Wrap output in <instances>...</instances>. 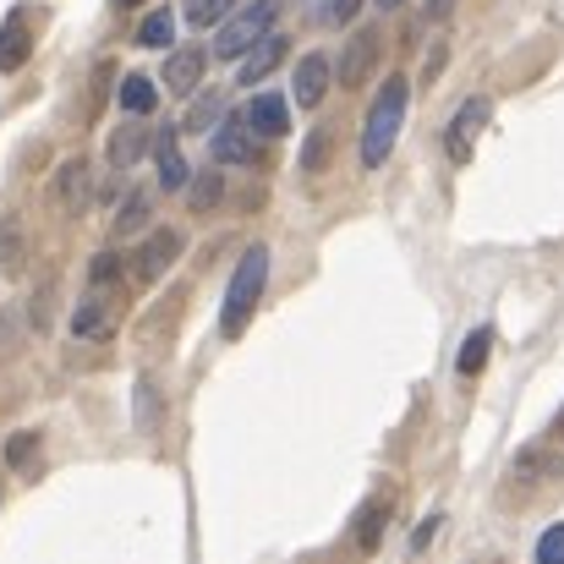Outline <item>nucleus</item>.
Segmentation results:
<instances>
[{
    "label": "nucleus",
    "instance_id": "bb28decb",
    "mask_svg": "<svg viewBox=\"0 0 564 564\" xmlns=\"http://www.w3.org/2000/svg\"><path fill=\"white\" fill-rule=\"evenodd\" d=\"M33 449H39V433H28V427H22V433L6 444V460H11V466H28V460H33Z\"/></svg>",
    "mask_w": 564,
    "mask_h": 564
},
{
    "label": "nucleus",
    "instance_id": "0eeeda50",
    "mask_svg": "<svg viewBox=\"0 0 564 564\" xmlns=\"http://www.w3.org/2000/svg\"><path fill=\"white\" fill-rule=\"evenodd\" d=\"M110 329H116V307H110V296H105V285H99L94 296L77 302V313H72V335H77V340H105Z\"/></svg>",
    "mask_w": 564,
    "mask_h": 564
},
{
    "label": "nucleus",
    "instance_id": "393cba45",
    "mask_svg": "<svg viewBox=\"0 0 564 564\" xmlns=\"http://www.w3.org/2000/svg\"><path fill=\"white\" fill-rule=\"evenodd\" d=\"M0 258H6L11 274L22 269V230H17V219H0Z\"/></svg>",
    "mask_w": 564,
    "mask_h": 564
},
{
    "label": "nucleus",
    "instance_id": "f704fd0d",
    "mask_svg": "<svg viewBox=\"0 0 564 564\" xmlns=\"http://www.w3.org/2000/svg\"><path fill=\"white\" fill-rule=\"evenodd\" d=\"M121 6H138V0H121Z\"/></svg>",
    "mask_w": 564,
    "mask_h": 564
},
{
    "label": "nucleus",
    "instance_id": "6ab92c4d",
    "mask_svg": "<svg viewBox=\"0 0 564 564\" xmlns=\"http://www.w3.org/2000/svg\"><path fill=\"white\" fill-rule=\"evenodd\" d=\"M171 39H176V17H171L165 6H160V11H149V17H143V28H138V44H143V50H165Z\"/></svg>",
    "mask_w": 564,
    "mask_h": 564
},
{
    "label": "nucleus",
    "instance_id": "412c9836",
    "mask_svg": "<svg viewBox=\"0 0 564 564\" xmlns=\"http://www.w3.org/2000/svg\"><path fill=\"white\" fill-rule=\"evenodd\" d=\"M219 192H225V182H219V171H197V176H187V197L197 214H208L214 203H219Z\"/></svg>",
    "mask_w": 564,
    "mask_h": 564
},
{
    "label": "nucleus",
    "instance_id": "a878e982",
    "mask_svg": "<svg viewBox=\"0 0 564 564\" xmlns=\"http://www.w3.org/2000/svg\"><path fill=\"white\" fill-rule=\"evenodd\" d=\"M219 121V94H203L197 105H192V116H187V132H208Z\"/></svg>",
    "mask_w": 564,
    "mask_h": 564
},
{
    "label": "nucleus",
    "instance_id": "473e14b6",
    "mask_svg": "<svg viewBox=\"0 0 564 564\" xmlns=\"http://www.w3.org/2000/svg\"><path fill=\"white\" fill-rule=\"evenodd\" d=\"M433 532H438V521H427V527H416V538H411V549H427V543H433Z\"/></svg>",
    "mask_w": 564,
    "mask_h": 564
},
{
    "label": "nucleus",
    "instance_id": "20e7f679",
    "mask_svg": "<svg viewBox=\"0 0 564 564\" xmlns=\"http://www.w3.org/2000/svg\"><path fill=\"white\" fill-rule=\"evenodd\" d=\"M488 116H494L488 94H471V99L455 110V121H449V132H444V154H449V165H471V149H477Z\"/></svg>",
    "mask_w": 564,
    "mask_h": 564
},
{
    "label": "nucleus",
    "instance_id": "ddd939ff",
    "mask_svg": "<svg viewBox=\"0 0 564 564\" xmlns=\"http://www.w3.org/2000/svg\"><path fill=\"white\" fill-rule=\"evenodd\" d=\"M28 55H33L28 17H22V11H11V17H6V28H0V72H17Z\"/></svg>",
    "mask_w": 564,
    "mask_h": 564
},
{
    "label": "nucleus",
    "instance_id": "1a4fd4ad",
    "mask_svg": "<svg viewBox=\"0 0 564 564\" xmlns=\"http://www.w3.org/2000/svg\"><path fill=\"white\" fill-rule=\"evenodd\" d=\"M55 192H61V208L66 214H88V203H94V165L88 160H66Z\"/></svg>",
    "mask_w": 564,
    "mask_h": 564
},
{
    "label": "nucleus",
    "instance_id": "9b49d317",
    "mask_svg": "<svg viewBox=\"0 0 564 564\" xmlns=\"http://www.w3.org/2000/svg\"><path fill=\"white\" fill-rule=\"evenodd\" d=\"M214 160H219V165H252V160H258L252 127H247V121H219V132H214Z\"/></svg>",
    "mask_w": 564,
    "mask_h": 564
},
{
    "label": "nucleus",
    "instance_id": "9d476101",
    "mask_svg": "<svg viewBox=\"0 0 564 564\" xmlns=\"http://www.w3.org/2000/svg\"><path fill=\"white\" fill-rule=\"evenodd\" d=\"M280 61H285V39L269 28V33H263V39H258V44L241 55V77H236V83H247V88H252V83H263V77H269Z\"/></svg>",
    "mask_w": 564,
    "mask_h": 564
},
{
    "label": "nucleus",
    "instance_id": "5701e85b",
    "mask_svg": "<svg viewBox=\"0 0 564 564\" xmlns=\"http://www.w3.org/2000/svg\"><path fill=\"white\" fill-rule=\"evenodd\" d=\"M149 225V192H132L127 203H121V214H116V236H132V230H143Z\"/></svg>",
    "mask_w": 564,
    "mask_h": 564
},
{
    "label": "nucleus",
    "instance_id": "39448f33",
    "mask_svg": "<svg viewBox=\"0 0 564 564\" xmlns=\"http://www.w3.org/2000/svg\"><path fill=\"white\" fill-rule=\"evenodd\" d=\"M378 66V33L373 28H357L346 39V55H340V88H362Z\"/></svg>",
    "mask_w": 564,
    "mask_h": 564
},
{
    "label": "nucleus",
    "instance_id": "6e6552de",
    "mask_svg": "<svg viewBox=\"0 0 564 564\" xmlns=\"http://www.w3.org/2000/svg\"><path fill=\"white\" fill-rule=\"evenodd\" d=\"M176 258H182V236H176V230H154V236L143 241V252H138V280H143V285H154Z\"/></svg>",
    "mask_w": 564,
    "mask_h": 564
},
{
    "label": "nucleus",
    "instance_id": "f3484780",
    "mask_svg": "<svg viewBox=\"0 0 564 564\" xmlns=\"http://www.w3.org/2000/svg\"><path fill=\"white\" fill-rule=\"evenodd\" d=\"M154 105H160L154 77H143V72L121 77V110H127V116H154Z\"/></svg>",
    "mask_w": 564,
    "mask_h": 564
},
{
    "label": "nucleus",
    "instance_id": "cd10ccee",
    "mask_svg": "<svg viewBox=\"0 0 564 564\" xmlns=\"http://www.w3.org/2000/svg\"><path fill=\"white\" fill-rule=\"evenodd\" d=\"M538 560H543V564H564V527H549V532L538 538Z\"/></svg>",
    "mask_w": 564,
    "mask_h": 564
},
{
    "label": "nucleus",
    "instance_id": "72a5a7b5",
    "mask_svg": "<svg viewBox=\"0 0 564 564\" xmlns=\"http://www.w3.org/2000/svg\"><path fill=\"white\" fill-rule=\"evenodd\" d=\"M378 11H394V6H400V0H373Z\"/></svg>",
    "mask_w": 564,
    "mask_h": 564
},
{
    "label": "nucleus",
    "instance_id": "7ed1b4c3",
    "mask_svg": "<svg viewBox=\"0 0 564 564\" xmlns=\"http://www.w3.org/2000/svg\"><path fill=\"white\" fill-rule=\"evenodd\" d=\"M274 17H280V0H252V6H241L236 17H219L214 55H219V61H241V55L274 28Z\"/></svg>",
    "mask_w": 564,
    "mask_h": 564
},
{
    "label": "nucleus",
    "instance_id": "2eb2a0df",
    "mask_svg": "<svg viewBox=\"0 0 564 564\" xmlns=\"http://www.w3.org/2000/svg\"><path fill=\"white\" fill-rule=\"evenodd\" d=\"M154 165H160V187L165 192H182L187 187V160H182V149H176V132H160V143H154Z\"/></svg>",
    "mask_w": 564,
    "mask_h": 564
},
{
    "label": "nucleus",
    "instance_id": "c756f323",
    "mask_svg": "<svg viewBox=\"0 0 564 564\" xmlns=\"http://www.w3.org/2000/svg\"><path fill=\"white\" fill-rule=\"evenodd\" d=\"M357 6H362V0H324V22H329V28H340V22H351V17H357Z\"/></svg>",
    "mask_w": 564,
    "mask_h": 564
},
{
    "label": "nucleus",
    "instance_id": "4468645a",
    "mask_svg": "<svg viewBox=\"0 0 564 564\" xmlns=\"http://www.w3.org/2000/svg\"><path fill=\"white\" fill-rule=\"evenodd\" d=\"M197 83H203V50H176L165 61V88L187 99V94H197Z\"/></svg>",
    "mask_w": 564,
    "mask_h": 564
},
{
    "label": "nucleus",
    "instance_id": "aec40b11",
    "mask_svg": "<svg viewBox=\"0 0 564 564\" xmlns=\"http://www.w3.org/2000/svg\"><path fill=\"white\" fill-rule=\"evenodd\" d=\"M383 516H389V499H373L362 516H357V549L373 554L378 549V532H383Z\"/></svg>",
    "mask_w": 564,
    "mask_h": 564
},
{
    "label": "nucleus",
    "instance_id": "423d86ee",
    "mask_svg": "<svg viewBox=\"0 0 564 564\" xmlns=\"http://www.w3.org/2000/svg\"><path fill=\"white\" fill-rule=\"evenodd\" d=\"M258 138H285L291 132V105H285V94H252V105H247V116H241Z\"/></svg>",
    "mask_w": 564,
    "mask_h": 564
},
{
    "label": "nucleus",
    "instance_id": "b1692460",
    "mask_svg": "<svg viewBox=\"0 0 564 564\" xmlns=\"http://www.w3.org/2000/svg\"><path fill=\"white\" fill-rule=\"evenodd\" d=\"M236 0H187V22L192 28H219V17H230Z\"/></svg>",
    "mask_w": 564,
    "mask_h": 564
},
{
    "label": "nucleus",
    "instance_id": "dca6fc26",
    "mask_svg": "<svg viewBox=\"0 0 564 564\" xmlns=\"http://www.w3.org/2000/svg\"><path fill=\"white\" fill-rule=\"evenodd\" d=\"M143 149H149V127L127 121V127H116V138H110V165H116V171H132V165L143 160Z\"/></svg>",
    "mask_w": 564,
    "mask_h": 564
},
{
    "label": "nucleus",
    "instance_id": "2f4dec72",
    "mask_svg": "<svg viewBox=\"0 0 564 564\" xmlns=\"http://www.w3.org/2000/svg\"><path fill=\"white\" fill-rule=\"evenodd\" d=\"M460 0H427V11H422V22H444L449 11H455Z\"/></svg>",
    "mask_w": 564,
    "mask_h": 564
},
{
    "label": "nucleus",
    "instance_id": "a211bd4d",
    "mask_svg": "<svg viewBox=\"0 0 564 564\" xmlns=\"http://www.w3.org/2000/svg\"><path fill=\"white\" fill-rule=\"evenodd\" d=\"M488 346H494V329H471V335H466V346H460V357H455L460 378H477V373H482V362H488Z\"/></svg>",
    "mask_w": 564,
    "mask_h": 564
},
{
    "label": "nucleus",
    "instance_id": "7c9ffc66",
    "mask_svg": "<svg viewBox=\"0 0 564 564\" xmlns=\"http://www.w3.org/2000/svg\"><path fill=\"white\" fill-rule=\"evenodd\" d=\"M138 422H143V433H154V389L143 383V394H138Z\"/></svg>",
    "mask_w": 564,
    "mask_h": 564
},
{
    "label": "nucleus",
    "instance_id": "4be33fe9",
    "mask_svg": "<svg viewBox=\"0 0 564 564\" xmlns=\"http://www.w3.org/2000/svg\"><path fill=\"white\" fill-rule=\"evenodd\" d=\"M329 143H335V132H329V127H313V138H307V149H302V171H307V176H318V171L329 165Z\"/></svg>",
    "mask_w": 564,
    "mask_h": 564
},
{
    "label": "nucleus",
    "instance_id": "f03ea898",
    "mask_svg": "<svg viewBox=\"0 0 564 564\" xmlns=\"http://www.w3.org/2000/svg\"><path fill=\"white\" fill-rule=\"evenodd\" d=\"M400 121H405V83L400 77H383L373 110H368V127H362V165L368 171H378L389 160V149L400 138Z\"/></svg>",
    "mask_w": 564,
    "mask_h": 564
},
{
    "label": "nucleus",
    "instance_id": "f8f14e48",
    "mask_svg": "<svg viewBox=\"0 0 564 564\" xmlns=\"http://www.w3.org/2000/svg\"><path fill=\"white\" fill-rule=\"evenodd\" d=\"M324 94H329V55H302V66H296V105L313 110V105H324Z\"/></svg>",
    "mask_w": 564,
    "mask_h": 564
},
{
    "label": "nucleus",
    "instance_id": "c85d7f7f",
    "mask_svg": "<svg viewBox=\"0 0 564 564\" xmlns=\"http://www.w3.org/2000/svg\"><path fill=\"white\" fill-rule=\"evenodd\" d=\"M121 280V258L116 252H99L94 258V285H116Z\"/></svg>",
    "mask_w": 564,
    "mask_h": 564
},
{
    "label": "nucleus",
    "instance_id": "f257e3e1",
    "mask_svg": "<svg viewBox=\"0 0 564 564\" xmlns=\"http://www.w3.org/2000/svg\"><path fill=\"white\" fill-rule=\"evenodd\" d=\"M263 280H269V247H247L236 274H230V291H225V307H219V335L236 340L252 313H258V296H263Z\"/></svg>",
    "mask_w": 564,
    "mask_h": 564
}]
</instances>
